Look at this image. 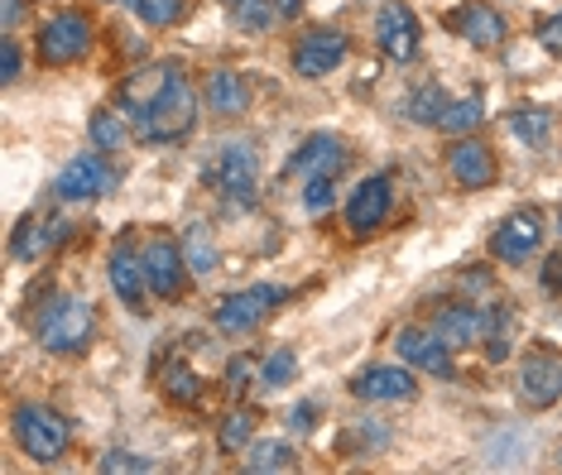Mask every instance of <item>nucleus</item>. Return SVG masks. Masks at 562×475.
I'll return each mask as SVG.
<instances>
[{
  "mask_svg": "<svg viewBox=\"0 0 562 475\" xmlns=\"http://www.w3.org/2000/svg\"><path fill=\"white\" fill-rule=\"evenodd\" d=\"M34 341L48 355H82L97 341V313L78 293H58L34 313Z\"/></svg>",
  "mask_w": 562,
  "mask_h": 475,
  "instance_id": "1",
  "label": "nucleus"
},
{
  "mask_svg": "<svg viewBox=\"0 0 562 475\" xmlns=\"http://www.w3.org/2000/svg\"><path fill=\"white\" fill-rule=\"evenodd\" d=\"M131 131H135L139 145H178V139H188L198 131V92L188 87L183 72L173 77L169 92H164L145 115H135Z\"/></svg>",
  "mask_w": 562,
  "mask_h": 475,
  "instance_id": "2",
  "label": "nucleus"
},
{
  "mask_svg": "<svg viewBox=\"0 0 562 475\" xmlns=\"http://www.w3.org/2000/svg\"><path fill=\"white\" fill-rule=\"evenodd\" d=\"M10 432H15V446L40 466H54V461L68 456L72 446V428L58 408L48 404H20L15 418H10Z\"/></svg>",
  "mask_w": 562,
  "mask_h": 475,
  "instance_id": "3",
  "label": "nucleus"
},
{
  "mask_svg": "<svg viewBox=\"0 0 562 475\" xmlns=\"http://www.w3.org/2000/svg\"><path fill=\"white\" fill-rule=\"evenodd\" d=\"M207 183L222 192L226 207H255V188H260V159H255V149L246 139H226V145H216V159L207 169Z\"/></svg>",
  "mask_w": 562,
  "mask_h": 475,
  "instance_id": "4",
  "label": "nucleus"
},
{
  "mask_svg": "<svg viewBox=\"0 0 562 475\" xmlns=\"http://www.w3.org/2000/svg\"><path fill=\"white\" fill-rule=\"evenodd\" d=\"M139 255H145V279H149V293L164 303H178L188 289V255H183V240H173L169 230H155V236L139 246Z\"/></svg>",
  "mask_w": 562,
  "mask_h": 475,
  "instance_id": "5",
  "label": "nucleus"
},
{
  "mask_svg": "<svg viewBox=\"0 0 562 475\" xmlns=\"http://www.w3.org/2000/svg\"><path fill=\"white\" fill-rule=\"evenodd\" d=\"M284 298H289L284 284H250V289H240V293H226V298L212 307V327L226 331V337H240V331L260 327Z\"/></svg>",
  "mask_w": 562,
  "mask_h": 475,
  "instance_id": "6",
  "label": "nucleus"
},
{
  "mask_svg": "<svg viewBox=\"0 0 562 475\" xmlns=\"http://www.w3.org/2000/svg\"><path fill=\"white\" fill-rule=\"evenodd\" d=\"M92 20L82 10H58L54 20L40 30V58L48 68H68V63H82L87 48H92Z\"/></svg>",
  "mask_w": 562,
  "mask_h": 475,
  "instance_id": "7",
  "label": "nucleus"
},
{
  "mask_svg": "<svg viewBox=\"0 0 562 475\" xmlns=\"http://www.w3.org/2000/svg\"><path fill=\"white\" fill-rule=\"evenodd\" d=\"M121 173L111 169V159L101 149L92 154H78L72 163H63V173L54 178V192L63 202H92V197H106V192H116Z\"/></svg>",
  "mask_w": 562,
  "mask_h": 475,
  "instance_id": "8",
  "label": "nucleus"
},
{
  "mask_svg": "<svg viewBox=\"0 0 562 475\" xmlns=\"http://www.w3.org/2000/svg\"><path fill=\"white\" fill-rule=\"evenodd\" d=\"M418 44H424V24H418V15L404 5V0H385V5L375 10V48L390 63H414Z\"/></svg>",
  "mask_w": 562,
  "mask_h": 475,
  "instance_id": "9",
  "label": "nucleus"
},
{
  "mask_svg": "<svg viewBox=\"0 0 562 475\" xmlns=\"http://www.w3.org/2000/svg\"><path fill=\"white\" fill-rule=\"evenodd\" d=\"M539 246H543V212L539 207L509 212L491 236V255L501 264H529L533 255H539Z\"/></svg>",
  "mask_w": 562,
  "mask_h": 475,
  "instance_id": "10",
  "label": "nucleus"
},
{
  "mask_svg": "<svg viewBox=\"0 0 562 475\" xmlns=\"http://www.w3.org/2000/svg\"><path fill=\"white\" fill-rule=\"evenodd\" d=\"M106 284L111 293L131 307V313H145L149 307V279H145V255L135 250L131 236H121L106 255Z\"/></svg>",
  "mask_w": 562,
  "mask_h": 475,
  "instance_id": "11",
  "label": "nucleus"
},
{
  "mask_svg": "<svg viewBox=\"0 0 562 475\" xmlns=\"http://www.w3.org/2000/svg\"><path fill=\"white\" fill-rule=\"evenodd\" d=\"M519 399L533 408V414H543V408H553L562 399V355L548 351V346H533L529 355H524L519 365Z\"/></svg>",
  "mask_w": 562,
  "mask_h": 475,
  "instance_id": "12",
  "label": "nucleus"
},
{
  "mask_svg": "<svg viewBox=\"0 0 562 475\" xmlns=\"http://www.w3.org/2000/svg\"><path fill=\"white\" fill-rule=\"evenodd\" d=\"M390 207H394V183H390V173H370L366 183L347 197V230H351L356 240L375 236V230L390 222Z\"/></svg>",
  "mask_w": 562,
  "mask_h": 475,
  "instance_id": "13",
  "label": "nucleus"
},
{
  "mask_svg": "<svg viewBox=\"0 0 562 475\" xmlns=\"http://www.w3.org/2000/svg\"><path fill=\"white\" fill-rule=\"evenodd\" d=\"M447 173L457 178V188L485 192V188H495V173H501V163H495V149L485 145V139L457 135L452 145H447Z\"/></svg>",
  "mask_w": 562,
  "mask_h": 475,
  "instance_id": "14",
  "label": "nucleus"
},
{
  "mask_svg": "<svg viewBox=\"0 0 562 475\" xmlns=\"http://www.w3.org/2000/svg\"><path fill=\"white\" fill-rule=\"evenodd\" d=\"M347 54H351V38L341 30H308L293 44V72L317 82V77L337 72L341 63H347Z\"/></svg>",
  "mask_w": 562,
  "mask_h": 475,
  "instance_id": "15",
  "label": "nucleus"
},
{
  "mask_svg": "<svg viewBox=\"0 0 562 475\" xmlns=\"http://www.w3.org/2000/svg\"><path fill=\"white\" fill-rule=\"evenodd\" d=\"M447 30L452 34H462L471 48H501L505 38H509V24L505 15L495 5H485V0H467V5H457V10H447Z\"/></svg>",
  "mask_w": 562,
  "mask_h": 475,
  "instance_id": "16",
  "label": "nucleus"
},
{
  "mask_svg": "<svg viewBox=\"0 0 562 475\" xmlns=\"http://www.w3.org/2000/svg\"><path fill=\"white\" fill-rule=\"evenodd\" d=\"M351 394L366 404H404L418 394L414 365H370L351 380Z\"/></svg>",
  "mask_w": 562,
  "mask_h": 475,
  "instance_id": "17",
  "label": "nucleus"
},
{
  "mask_svg": "<svg viewBox=\"0 0 562 475\" xmlns=\"http://www.w3.org/2000/svg\"><path fill=\"white\" fill-rule=\"evenodd\" d=\"M347 163H351L347 139L317 131V135H308V139L299 145V154H293L289 169L303 173V178H341V173H347Z\"/></svg>",
  "mask_w": 562,
  "mask_h": 475,
  "instance_id": "18",
  "label": "nucleus"
},
{
  "mask_svg": "<svg viewBox=\"0 0 562 475\" xmlns=\"http://www.w3.org/2000/svg\"><path fill=\"white\" fill-rule=\"evenodd\" d=\"M394 346H400L404 365H414L418 375H438V380H452V346H447L438 331H424V327H404L400 337H394Z\"/></svg>",
  "mask_w": 562,
  "mask_h": 475,
  "instance_id": "19",
  "label": "nucleus"
},
{
  "mask_svg": "<svg viewBox=\"0 0 562 475\" xmlns=\"http://www.w3.org/2000/svg\"><path fill=\"white\" fill-rule=\"evenodd\" d=\"M173 77H178L173 63H149V68L131 72V77L121 82V111L131 115V121H135V115H145V111L155 106V101H159L164 92H169Z\"/></svg>",
  "mask_w": 562,
  "mask_h": 475,
  "instance_id": "20",
  "label": "nucleus"
},
{
  "mask_svg": "<svg viewBox=\"0 0 562 475\" xmlns=\"http://www.w3.org/2000/svg\"><path fill=\"white\" fill-rule=\"evenodd\" d=\"M202 106L212 115H222V121H236V115L250 111V87L246 77L232 72V68H212L207 82H202Z\"/></svg>",
  "mask_w": 562,
  "mask_h": 475,
  "instance_id": "21",
  "label": "nucleus"
},
{
  "mask_svg": "<svg viewBox=\"0 0 562 475\" xmlns=\"http://www.w3.org/2000/svg\"><path fill=\"white\" fill-rule=\"evenodd\" d=\"M481 327H485V317L471 303H447V307H438V317H432V331H438V337L452 346V351H467V346H476L481 341Z\"/></svg>",
  "mask_w": 562,
  "mask_h": 475,
  "instance_id": "22",
  "label": "nucleus"
},
{
  "mask_svg": "<svg viewBox=\"0 0 562 475\" xmlns=\"http://www.w3.org/2000/svg\"><path fill=\"white\" fill-rule=\"evenodd\" d=\"M515 331H519V317L509 303H495L485 313V327H481V346H485V361L491 365H505L515 355Z\"/></svg>",
  "mask_w": 562,
  "mask_h": 475,
  "instance_id": "23",
  "label": "nucleus"
},
{
  "mask_svg": "<svg viewBox=\"0 0 562 475\" xmlns=\"http://www.w3.org/2000/svg\"><path fill=\"white\" fill-rule=\"evenodd\" d=\"M58 236H63V222H40V216H30V222H20L15 236H10V260H15V264H34Z\"/></svg>",
  "mask_w": 562,
  "mask_h": 475,
  "instance_id": "24",
  "label": "nucleus"
},
{
  "mask_svg": "<svg viewBox=\"0 0 562 475\" xmlns=\"http://www.w3.org/2000/svg\"><path fill=\"white\" fill-rule=\"evenodd\" d=\"M159 384H164V399L178 404V408H188V404L202 399V380H198V370L188 365L183 355H173V361L159 370Z\"/></svg>",
  "mask_w": 562,
  "mask_h": 475,
  "instance_id": "25",
  "label": "nucleus"
},
{
  "mask_svg": "<svg viewBox=\"0 0 562 475\" xmlns=\"http://www.w3.org/2000/svg\"><path fill=\"white\" fill-rule=\"evenodd\" d=\"M183 255H188V269H193L198 279L216 274V264H222V250H216V240H212V226H202V222L188 226L183 230Z\"/></svg>",
  "mask_w": 562,
  "mask_h": 475,
  "instance_id": "26",
  "label": "nucleus"
},
{
  "mask_svg": "<svg viewBox=\"0 0 562 475\" xmlns=\"http://www.w3.org/2000/svg\"><path fill=\"white\" fill-rule=\"evenodd\" d=\"M226 20L240 34H270V24L279 20V0H226Z\"/></svg>",
  "mask_w": 562,
  "mask_h": 475,
  "instance_id": "27",
  "label": "nucleus"
},
{
  "mask_svg": "<svg viewBox=\"0 0 562 475\" xmlns=\"http://www.w3.org/2000/svg\"><path fill=\"white\" fill-rule=\"evenodd\" d=\"M481 121H485V101H481V97H462V101H447L438 131L452 135V139H457V135H476Z\"/></svg>",
  "mask_w": 562,
  "mask_h": 475,
  "instance_id": "28",
  "label": "nucleus"
},
{
  "mask_svg": "<svg viewBox=\"0 0 562 475\" xmlns=\"http://www.w3.org/2000/svg\"><path fill=\"white\" fill-rule=\"evenodd\" d=\"M87 135H92V149H121L125 145V135H135L131 125H125V115L121 111H111V106H101L92 111V121H87Z\"/></svg>",
  "mask_w": 562,
  "mask_h": 475,
  "instance_id": "29",
  "label": "nucleus"
},
{
  "mask_svg": "<svg viewBox=\"0 0 562 475\" xmlns=\"http://www.w3.org/2000/svg\"><path fill=\"white\" fill-rule=\"evenodd\" d=\"M442 111H447V97H442L438 82H424L418 92H408V101H404V115L414 125H438Z\"/></svg>",
  "mask_w": 562,
  "mask_h": 475,
  "instance_id": "30",
  "label": "nucleus"
},
{
  "mask_svg": "<svg viewBox=\"0 0 562 475\" xmlns=\"http://www.w3.org/2000/svg\"><path fill=\"white\" fill-rule=\"evenodd\" d=\"M125 5H131L135 20L149 24V30H173V24L183 20L188 0H125Z\"/></svg>",
  "mask_w": 562,
  "mask_h": 475,
  "instance_id": "31",
  "label": "nucleus"
},
{
  "mask_svg": "<svg viewBox=\"0 0 562 475\" xmlns=\"http://www.w3.org/2000/svg\"><path fill=\"white\" fill-rule=\"evenodd\" d=\"M299 466V456H293L289 442H255L250 456H246V471L260 475V471H293Z\"/></svg>",
  "mask_w": 562,
  "mask_h": 475,
  "instance_id": "32",
  "label": "nucleus"
},
{
  "mask_svg": "<svg viewBox=\"0 0 562 475\" xmlns=\"http://www.w3.org/2000/svg\"><path fill=\"white\" fill-rule=\"evenodd\" d=\"M509 131H515L524 145H543L548 131H553V115L543 106H519V111H509Z\"/></svg>",
  "mask_w": 562,
  "mask_h": 475,
  "instance_id": "33",
  "label": "nucleus"
},
{
  "mask_svg": "<svg viewBox=\"0 0 562 475\" xmlns=\"http://www.w3.org/2000/svg\"><path fill=\"white\" fill-rule=\"evenodd\" d=\"M255 438V414L250 408H236V414L222 418V428H216V442H222V452H240V446H250Z\"/></svg>",
  "mask_w": 562,
  "mask_h": 475,
  "instance_id": "34",
  "label": "nucleus"
},
{
  "mask_svg": "<svg viewBox=\"0 0 562 475\" xmlns=\"http://www.w3.org/2000/svg\"><path fill=\"white\" fill-rule=\"evenodd\" d=\"M255 380H260V361H255V355H232V365H226V380H222L226 399H246Z\"/></svg>",
  "mask_w": 562,
  "mask_h": 475,
  "instance_id": "35",
  "label": "nucleus"
},
{
  "mask_svg": "<svg viewBox=\"0 0 562 475\" xmlns=\"http://www.w3.org/2000/svg\"><path fill=\"white\" fill-rule=\"evenodd\" d=\"M293 370H299V355H293L289 346H279V351H270L260 361V384L265 389H284V384L293 380Z\"/></svg>",
  "mask_w": 562,
  "mask_h": 475,
  "instance_id": "36",
  "label": "nucleus"
},
{
  "mask_svg": "<svg viewBox=\"0 0 562 475\" xmlns=\"http://www.w3.org/2000/svg\"><path fill=\"white\" fill-rule=\"evenodd\" d=\"M337 202V178H303V212L323 216Z\"/></svg>",
  "mask_w": 562,
  "mask_h": 475,
  "instance_id": "37",
  "label": "nucleus"
},
{
  "mask_svg": "<svg viewBox=\"0 0 562 475\" xmlns=\"http://www.w3.org/2000/svg\"><path fill=\"white\" fill-rule=\"evenodd\" d=\"M97 471H135V475H145V471H155V461L135 456V452H106L97 461Z\"/></svg>",
  "mask_w": 562,
  "mask_h": 475,
  "instance_id": "38",
  "label": "nucleus"
},
{
  "mask_svg": "<svg viewBox=\"0 0 562 475\" xmlns=\"http://www.w3.org/2000/svg\"><path fill=\"white\" fill-rule=\"evenodd\" d=\"M0 54H5V82H20V72H24V54H20V44H15V34H5V44H0Z\"/></svg>",
  "mask_w": 562,
  "mask_h": 475,
  "instance_id": "39",
  "label": "nucleus"
},
{
  "mask_svg": "<svg viewBox=\"0 0 562 475\" xmlns=\"http://www.w3.org/2000/svg\"><path fill=\"white\" fill-rule=\"evenodd\" d=\"M539 44L548 48V54H562V10L539 24Z\"/></svg>",
  "mask_w": 562,
  "mask_h": 475,
  "instance_id": "40",
  "label": "nucleus"
},
{
  "mask_svg": "<svg viewBox=\"0 0 562 475\" xmlns=\"http://www.w3.org/2000/svg\"><path fill=\"white\" fill-rule=\"evenodd\" d=\"M289 428H293V432H313V428H317V404H299V408H293V414H289Z\"/></svg>",
  "mask_w": 562,
  "mask_h": 475,
  "instance_id": "41",
  "label": "nucleus"
},
{
  "mask_svg": "<svg viewBox=\"0 0 562 475\" xmlns=\"http://www.w3.org/2000/svg\"><path fill=\"white\" fill-rule=\"evenodd\" d=\"M539 279H543V289H548V293H558V289H562V250H558V255H548V264H543V274H539Z\"/></svg>",
  "mask_w": 562,
  "mask_h": 475,
  "instance_id": "42",
  "label": "nucleus"
},
{
  "mask_svg": "<svg viewBox=\"0 0 562 475\" xmlns=\"http://www.w3.org/2000/svg\"><path fill=\"white\" fill-rule=\"evenodd\" d=\"M20 15H24V0H5V34L20 30Z\"/></svg>",
  "mask_w": 562,
  "mask_h": 475,
  "instance_id": "43",
  "label": "nucleus"
},
{
  "mask_svg": "<svg viewBox=\"0 0 562 475\" xmlns=\"http://www.w3.org/2000/svg\"><path fill=\"white\" fill-rule=\"evenodd\" d=\"M303 10V0H279V20H293Z\"/></svg>",
  "mask_w": 562,
  "mask_h": 475,
  "instance_id": "44",
  "label": "nucleus"
},
{
  "mask_svg": "<svg viewBox=\"0 0 562 475\" xmlns=\"http://www.w3.org/2000/svg\"><path fill=\"white\" fill-rule=\"evenodd\" d=\"M558 230H562V212H558Z\"/></svg>",
  "mask_w": 562,
  "mask_h": 475,
  "instance_id": "45",
  "label": "nucleus"
}]
</instances>
